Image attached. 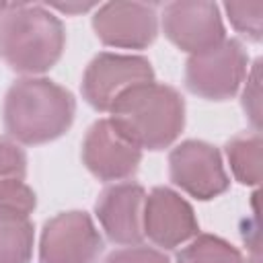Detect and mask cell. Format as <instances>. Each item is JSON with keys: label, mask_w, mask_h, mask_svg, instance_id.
<instances>
[{"label": "cell", "mask_w": 263, "mask_h": 263, "mask_svg": "<svg viewBox=\"0 0 263 263\" xmlns=\"http://www.w3.org/2000/svg\"><path fill=\"white\" fill-rule=\"evenodd\" d=\"M146 191L138 183H115L99 193L95 214L115 245H140L144 238L142 214Z\"/></svg>", "instance_id": "obj_12"}, {"label": "cell", "mask_w": 263, "mask_h": 263, "mask_svg": "<svg viewBox=\"0 0 263 263\" xmlns=\"http://www.w3.org/2000/svg\"><path fill=\"white\" fill-rule=\"evenodd\" d=\"M162 31L171 43L191 55L201 53L226 39L218 4L203 0L166 4L162 10Z\"/></svg>", "instance_id": "obj_8"}, {"label": "cell", "mask_w": 263, "mask_h": 263, "mask_svg": "<svg viewBox=\"0 0 263 263\" xmlns=\"http://www.w3.org/2000/svg\"><path fill=\"white\" fill-rule=\"evenodd\" d=\"M35 205V191L23 179H0V214L29 216Z\"/></svg>", "instance_id": "obj_17"}, {"label": "cell", "mask_w": 263, "mask_h": 263, "mask_svg": "<svg viewBox=\"0 0 263 263\" xmlns=\"http://www.w3.org/2000/svg\"><path fill=\"white\" fill-rule=\"evenodd\" d=\"M142 228L156 247L175 249L191 240L199 224L187 199L168 187H154L144 201Z\"/></svg>", "instance_id": "obj_11"}, {"label": "cell", "mask_w": 263, "mask_h": 263, "mask_svg": "<svg viewBox=\"0 0 263 263\" xmlns=\"http://www.w3.org/2000/svg\"><path fill=\"white\" fill-rule=\"evenodd\" d=\"M259 66L261 60H257L251 68V74H247V86L242 90V109L249 115L251 123L255 125V132L259 129V115H261V90H259Z\"/></svg>", "instance_id": "obj_19"}, {"label": "cell", "mask_w": 263, "mask_h": 263, "mask_svg": "<svg viewBox=\"0 0 263 263\" xmlns=\"http://www.w3.org/2000/svg\"><path fill=\"white\" fill-rule=\"evenodd\" d=\"M33 222L21 214H0V263H29L33 257Z\"/></svg>", "instance_id": "obj_13"}, {"label": "cell", "mask_w": 263, "mask_h": 263, "mask_svg": "<svg viewBox=\"0 0 263 263\" xmlns=\"http://www.w3.org/2000/svg\"><path fill=\"white\" fill-rule=\"evenodd\" d=\"M8 6H10V4H0V18H2V14L8 10Z\"/></svg>", "instance_id": "obj_22"}, {"label": "cell", "mask_w": 263, "mask_h": 263, "mask_svg": "<svg viewBox=\"0 0 263 263\" xmlns=\"http://www.w3.org/2000/svg\"><path fill=\"white\" fill-rule=\"evenodd\" d=\"M66 45L62 21L39 4H10L0 18V55L18 74H43Z\"/></svg>", "instance_id": "obj_3"}, {"label": "cell", "mask_w": 263, "mask_h": 263, "mask_svg": "<svg viewBox=\"0 0 263 263\" xmlns=\"http://www.w3.org/2000/svg\"><path fill=\"white\" fill-rule=\"evenodd\" d=\"M27 173V154L6 138H0V179H23Z\"/></svg>", "instance_id": "obj_18"}, {"label": "cell", "mask_w": 263, "mask_h": 263, "mask_svg": "<svg viewBox=\"0 0 263 263\" xmlns=\"http://www.w3.org/2000/svg\"><path fill=\"white\" fill-rule=\"evenodd\" d=\"M171 181L191 197L214 199L230 187L218 148L199 140H185L168 154Z\"/></svg>", "instance_id": "obj_7"}, {"label": "cell", "mask_w": 263, "mask_h": 263, "mask_svg": "<svg viewBox=\"0 0 263 263\" xmlns=\"http://www.w3.org/2000/svg\"><path fill=\"white\" fill-rule=\"evenodd\" d=\"M109 121L136 148L162 150L185 125V101L177 88L158 82L125 90L109 109Z\"/></svg>", "instance_id": "obj_1"}, {"label": "cell", "mask_w": 263, "mask_h": 263, "mask_svg": "<svg viewBox=\"0 0 263 263\" xmlns=\"http://www.w3.org/2000/svg\"><path fill=\"white\" fill-rule=\"evenodd\" d=\"M82 162L99 181H123L136 175L142 150L125 140L109 119H99L84 136Z\"/></svg>", "instance_id": "obj_10"}, {"label": "cell", "mask_w": 263, "mask_h": 263, "mask_svg": "<svg viewBox=\"0 0 263 263\" xmlns=\"http://www.w3.org/2000/svg\"><path fill=\"white\" fill-rule=\"evenodd\" d=\"M177 263H245L236 247L214 234H195L193 240L177 253Z\"/></svg>", "instance_id": "obj_15"}, {"label": "cell", "mask_w": 263, "mask_h": 263, "mask_svg": "<svg viewBox=\"0 0 263 263\" xmlns=\"http://www.w3.org/2000/svg\"><path fill=\"white\" fill-rule=\"evenodd\" d=\"M249 55L238 39H224L218 45L193 53L185 66V86L208 101H226L236 95L247 78Z\"/></svg>", "instance_id": "obj_4"}, {"label": "cell", "mask_w": 263, "mask_h": 263, "mask_svg": "<svg viewBox=\"0 0 263 263\" xmlns=\"http://www.w3.org/2000/svg\"><path fill=\"white\" fill-rule=\"evenodd\" d=\"M105 263H171V261L156 249L134 245V247H127V249L113 251L105 259Z\"/></svg>", "instance_id": "obj_20"}, {"label": "cell", "mask_w": 263, "mask_h": 263, "mask_svg": "<svg viewBox=\"0 0 263 263\" xmlns=\"http://www.w3.org/2000/svg\"><path fill=\"white\" fill-rule=\"evenodd\" d=\"M154 82V70L142 55L99 53L82 76V97L97 111H109L113 103L138 84Z\"/></svg>", "instance_id": "obj_5"}, {"label": "cell", "mask_w": 263, "mask_h": 263, "mask_svg": "<svg viewBox=\"0 0 263 263\" xmlns=\"http://www.w3.org/2000/svg\"><path fill=\"white\" fill-rule=\"evenodd\" d=\"M51 8H55V10H60V12H66V14H78V12H86V10H90L95 4H80V2H76V4H72V2H55V4H49Z\"/></svg>", "instance_id": "obj_21"}, {"label": "cell", "mask_w": 263, "mask_h": 263, "mask_svg": "<svg viewBox=\"0 0 263 263\" xmlns=\"http://www.w3.org/2000/svg\"><path fill=\"white\" fill-rule=\"evenodd\" d=\"M224 10L232 27L249 41L259 43L263 37V2H226Z\"/></svg>", "instance_id": "obj_16"}, {"label": "cell", "mask_w": 263, "mask_h": 263, "mask_svg": "<svg viewBox=\"0 0 263 263\" xmlns=\"http://www.w3.org/2000/svg\"><path fill=\"white\" fill-rule=\"evenodd\" d=\"M101 251L103 238L90 216L72 210L45 222L39 240V263H95Z\"/></svg>", "instance_id": "obj_6"}, {"label": "cell", "mask_w": 263, "mask_h": 263, "mask_svg": "<svg viewBox=\"0 0 263 263\" xmlns=\"http://www.w3.org/2000/svg\"><path fill=\"white\" fill-rule=\"evenodd\" d=\"M76 113L70 90L47 78H21L4 99V127L21 144H45L64 136Z\"/></svg>", "instance_id": "obj_2"}, {"label": "cell", "mask_w": 263, "mask_h": 263, "mask_svg": "<svg viewBox=\"0 0 263 263\" xmlns=\"http://www.w3.org/2000/svg\"><path fill=\"white\" fill-rule=\"evenodd\" d=\"M92 29L109 47L144 49L158 35L156 8L140 2H109L95 12Z\"/></svg>", "instance_id": "obj_9"}, {"label": "cell", "mask_w": 263, "mask_h": 263, "mask_svg": "<svg viewBox=\"0 0 263 263\" xmlns=\"http://www.w3.org/2000/svg\"><path fill=\"white\" fill-rule=\"evenodd\" d=\"M261 136L259 132L240 134L226 144V158L232 175L242 185H257L261 181Z\"/></svg>", "instance_id": "obj_14"}]
</instances>
